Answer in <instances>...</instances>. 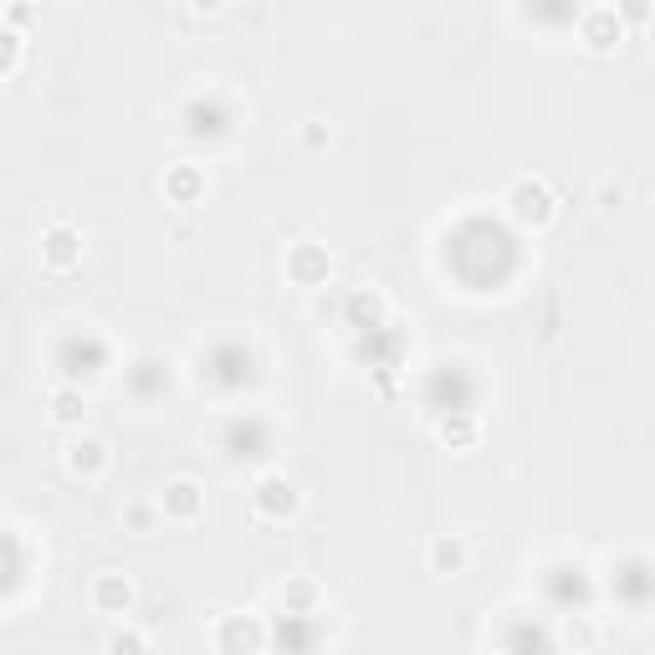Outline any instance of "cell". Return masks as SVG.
<instances>
[{
  "label": "cell",
  "instance_id": "1",
  "mask_svg": "<svg viewBox=\"0 0 655 655\" xmlns=\"http://www.w3.org/2000/svg\"><path fill=\"white\" fill-rule=\"evenodd\" d=\"M507 215L522 231H543L553 215H558V195L548 190V180H517L507 190Z\"/></svg>",
  "mask_w": 655,
  "mask_h": 655
},
{
  "label": "cell",
  "instance_id": "2",
  "mask_svg": "<svg viewBox=\"0 0 655 655\" xmlns=\"http://www.w3.org/2000/svg\"><path fill=\"white\" fill-rule=\"evenodd\" d=\"M579 36H584V47H589V52L604 57V52H615L620 41H625V21L609 11V6H599V11H589V16L579 21Z\"/></svg>",
  "mask_w": 655,
  "mask_h": 655
},
{
  "label": "cell",
  "instance_id": "3",
  "mask_svg": "<svg viewBox=\"0 0 655 655\" xmlns=\"http://www.w3.org/2000/svg\"><path fill=\"white\" fill-rule=\"evenodd\" d=\"M134 599H139V589H134L128 574H98L93 579V609L98 615H128Z\"/></svg>",
  "mask_w": 655,
  "mask_h": 655
},
{
  "label": "cell",
  "instance_id": "4",
  "mask_svg": "<svg viewBox=\"0 0 655 655\" xmlns=\"http://www.w3.org/2000/svg\"><path fill=\"white\" fill-rule=\"evenodd\" d=\"M41 261H47L52 272H72L77 261H82V236L67 221H57L47 236H41Z\"/></svg>",
  "mask_w": 655,
  "mask_h": 655
},
{
  "label": "cell",
  "instance_id": "5",
  "mask_svg": "<svg viewBox=\"0 0 655 655\" xmlns=\"http://www.w3.org/2000/svg\"><path fill=\"white\" fill-rule=\"evenodd\" d=\"M328 251L323 246H313V241H302V246H292L287 251V277L297 282V287H318V282H328Z\"/></svg>",
  "mask_w": 655,
  "mask_h": 655
},
{
  "label": "cell",
  "instance_id": "6",
  "mask_svg": "<svg viewBox=\"0 0 655 655\" xmlns=\"http://www.w3.org/2000/svg\"><path fill=\"white\" fill-rule=\"evenodd\" d=\"M159 507L174 522H195L205 512V492H200V482H190V476H174V482L164 487V497H159Z\"/></svg>",
  "mask_w": 655,
  "mask_h": 655
},
{
  "label": "cell",
  "instance_id": "7",
  "mask_svg": "<svg viewBox=\"0 0 655 655\" xmlns=\"http://www.w3.org/2000/svg\"><path fill=\"white\" fill-rule=\"evenodd\" d=\"M67 471L82 476V482L103 476L108 471V441H98V435H77V441L67 446Z\"/></svg>",
  "mask_w": 655,
  "mask_h": 655
},
{
  "label": "cell",
  "instance_id": "8",
  "mask_svg": "<svg viewBox=\"0 0 655 655\" xmlns=\"http://www.w3.org/2000/svg\"><path fill=\"white\" fill-rule=\"evenodd\" d=\"M297 507V492L282 482V476H261L256 482V512L261 517H287Z\"/></svg>",
  "mask_w": 655,
  "mask_h": 655
},
{
  "label": "cell",
  "instance_id": "9",
  "mask_svg": "<svg viewBox=\"0 0 655 655\" xmlns=\"http://www.w3.org/2000/svg\"><path fill=\"white\" fill-rule=\"evenodd\" d=\"M164 195H169L174 205H195V200L205 195V174H200L195 164H174V169L164 174Z\"/></svg>",
  "mask_w": 655,
  "mask_h": 655
},
{
  "label": "cell",
  "instance_id": "10",
  "mask_svg": "<svg viewBox=\"0 0 655 655\" xmlns=\"http://www.w3.org/2000/svg\"><path fill=\"white\" fill-rule=\"evenodd\" d=\"M466 538L456 533H441V538H430V569L435 574H466Z\"/></svg>",
  "mask_w": 655,
  "mask_h": 655
},
{
  "label": "cell",
  "instance_id": "11",
  "mask_svg": "<svg viewBox=\"0 0 655 655\" xmlns=\"http://www.w3.org/2000/svg\"><path fill=\"white\" fill-rule=\"evenodd\" d=\"M441 441H446L451 451H471L476 441H482V420H476V415H451V420H441Z\"/></svg>",
  "mask_w": 655,
  "mask_h": 655
},
{
  "label": "cell",
  "instance_id": "12",
  "mask_svg": "<svg viewBox=\"0 0 655 655\" xmlns=\"http://www.w3.org/2000/svg\"><path fill=\"white\" fill-rule=\"evenodd\" d=\"M261 640H267V635H261L246 615H231L221 630H215V645H221V650H236V645H261Z\"/></svg>",
  "mask_w": 655,
  "mask_h": 655
},
{
  "label": "cell",
  "instance_id": "13",
  "mask_svg": "<svg viewBox=\"0 0 655 655\" xmlns=\"http://www.w3.org/2000/svg\"><path fill=\"white\" fill-rule=\"evenodd\" d=\"M52 420L57 425L82 420V395H77V389H57V395H52Z\"/></svg>",
  "mask_w": 655,
  "mask_h": 655
},
{
  "label": "cell",
  "instance_id": "14",
  "mask_svg": "<svg viewBox=\"0 0 655 655\" xmlns=\"http://www.w3.org/2000/svg\"><path fill=\"white\" fill-rule=\"evenodd\" d=\"M287 604L313 609V604H318V584H313V579H292V584H287Z\"/></svg>",
  "mask_w": 655,
  "mask_h": 655
},
{
  "label": "cell",
  "instance_id": "15",
  "mask_svg": "<svg viewBox=\"0 0 655 655\" xmlns=\"http://www.w3.org/2000/svg\"><path fill=\"white\" fill-rule=\"evenodd\" d=\"M139 645H149V635H134V630L113 635V650H139Z\"/></svg>",
  "mask_w": 655,
  "mask_h": 655
},
{
  "label": "cell",
  "instance_id": "16",
  "mask_svg": "<svg viewBox=\"0 0 655 655\" xmlns=\"http://www.w3.org/2000/svg\"><path fill=\"white\" fill-rule=\"evenodd\" d=\"M569 645H594V630L589 625H569Z\"/></svg>",
  "mask_w": 655,
  "mask_h": 655
},
{
  "label": "cell",
  "instance_id": "17",
  "mask_svg": "<svg viewBox=\"0 0 655 655\" xmlns=\"http://www.w3.org/2000/svg\"><path fill=\"white\" fill-rule=\"evenodd\" d=\"M226 0H190V11H200V16H210V11H221Z\"/></svg>",
  "mask_w": 655,
  "mask_h": 655
}]
</instances>
